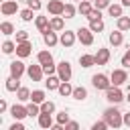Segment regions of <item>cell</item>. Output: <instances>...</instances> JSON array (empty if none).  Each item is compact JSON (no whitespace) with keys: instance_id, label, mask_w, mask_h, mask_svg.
Returning <instances> with one entry per match:
<instances>
[{"instance_id":"cell-1","label":"cell","mask_w":130,"mask_h":130,"mask_svg":"<svg viewBox=\"0 0 130 130\" xmlns=\"http://www.w3.org/2000/svg\"><path fill=\"white\" fill-rule=\"evenodd\" d=\"M104 120H106V124H108L110 128H120V126L124 124V114H122L116 106H110V108L104 110Z\"/></svg>"},{"instance_id":"cell-2","label":"cell","mask_w":130,"mask_h":130,"mask_svg":"<svg viewBox=\"0 0 130 130\" xmlns=\"http://www.w3.org/2000/svg\"><path fill=\"white\" fill-rule=\"evenodd\" d=\"M91 85H93L95 89L106 91V89H110V87H112V79H110L108 75H104V73H95V75L91 77Z\"/></svg>"},{"instance_id":"cell-3","label":"cell","mask_w":130,"mask_h":130,"mask_svg":"<svg viewBox=\"0 0 130 130\" xmlns=\"http://www.w3.org/2000/svg\"><path fill=\"white\" fill-rule=\"evenodd\" d=\"M106 100L112 104V106H118L122 100H126L124 98V93H122V89L120 87H116V85H112L110 89H106Z\"/></svg>"},{"instance_id":"cell-4","label":"cell","mask_w":130,"mask_h":130,"mask_svg":"<svg viewBox=\"0 0 130 130\" xmlns=\"http://www.w3.org/2000/svg\"><path fill=\"white\" fill-rule=\"evenodd\" d=\"M75 32H77V41L81 45H87V47L93 45V32L89 30V26H79Z\"/></svg>"},{"instance_id":"cell-5","label":"cell","mask_w":130,"mask_h":130,"mask_svg":"<svg viewBox=\"0 0 130 130\" xmlns=\"http://www.w3.org/2000/svg\"><path fill=\"white\" fill-rule=\"evenodd\" d=\"M57 75H59L61 81H71V75H73L71 63H69V61H61V63L57 65Z\"/></svg>"},{"instance_id":"cell-6","label":"cell","mask_w":130,"mask_h":130,"mask_svg":"<svg viewBox=\"0 0 130 130\" xmlns=\"http://www.w3.org/2000/svg\"><path fill=\"white\" fill-rule=\"evenodd\" d=\"M110 79H112V85L120 87V85H124L128 81V73H126V69H114L110 73Z\"/></svg>"},{"instance_id":"cell-7","label":"cell","mask_w":130,"mask_h":130,"mask_svg":"<svg viewBox=\"0 0 130 130\" xmlns=\"http://www.w3.org/2000/svg\"><path fill=\"white\" fill-rule=\"evenodd\" d=\"M0 12H2L4 16L16 14V12H18V0H4V2L0 4Z\"/></svg>"},{"instance_id":"cell-8","label":"cell","mask_w":130,"mask_h":130,"mask_svg":"<svg viewBox=\"0 0 130 130\" xmlns=\"http://www.w3.org/2000/svg\"><path fill=\"white\" fill-rule=\"evenodd\" d=\"M47 10H49V14H51V16H63L65 2H61V0H49Z\"/></svg>"},{"instance_id":"cell-9","label":"cell","mask_w":130,"mask_h":130,"mask_svg":"<svg viewBox=\"0 0 130 130\" xmlns=\"http://www.w3.org/2000/svg\"><path fill=\"white\" fill-rule=\"evenodd\" d=\"M75 41H77V32H73V30H63L61 37H59V43L67 49H71L75 45Z\"/></svg>"},{"instance_id":"cell-10","label":"cell","mask_w":130,"mask_h":130,"mask_svg":"<svg viewBox=\"0 0 130 130\" xmlns=\"http://www.w3.org/2000/svg\"><path fill=\"white\" fill-rule=\"evenodd\" d=\"M26 75L30 77V81H41L43 75H45L43 65H41V63H37V65H28V67H26Z\"/></svg>"},{"instance_id":"cell-11","label":"cell","mask_w":130,"mask_h":130,"mask_svg":"<svg viewBox=\"0 0 130 130\" xmlns=\"http://www.w3.org/2000/svg\"><path fill=\"white\" fill-rule=\"evenodd\" d=\"M10 116H12L14 120H24V118L28 116V110H26V106H22V104H14V106L10 108Z\"/></svg>"},{"instance_id":"cell-12","label":"cell","mask_w":130,"mask_h":130,"mask_svg":"<svg viewBox=\"0 0 130 130\" xmlns=\"http://www.w3.org/2000/svg\"><path fill=\"white\" fill-rule=\"evenodd\" d=\"M30 53H32V45H30V41H24V43H16V57L24 59V57H28Z\"/></svg>"},{"instance_id":"cell-13","label":"cell","mask_w":130,"mask_h":130,"mask_svg":"<svg viewBox=\"0 0 130 130\" xmlns=\"http://www.w3.org/2000/svg\"><path fill=\"white\" fill-rule=\"evenodd\" d=\"M24 71H26V67H24V63H22V61H12V63H10V77L20 79Z\"/></svg>"},{"instance_id":"cell-14","label":"cell","mask_w":130,"mask_h":130,"mask_svg":"<svg viewBox=\"0 0 130 130\" xmlns=\"http://www.w3.org/2000/svg\"><path fill=\"white\" fill-rule=\"evenodd\" d=\"M110 49H106V47H102V49H98V53H95V65H106L108 61H110Z\"/></svg>"},{"instance_id":"cell-15","label":"cell","mask_w":130,"mask_h":130,"mask_svg":"<svg viewBox=\"0 0 130 130\" xmlns=\"http://www.w3.org/2000/svg\"><path fill=\"white\" fill-rule=\"evenodd\" d=\"M35 24H37L39 32H47V30L51 28V20H49L47 16H35Z\"/></svg>"},{"instance_id":"cell-16","label":"cell","mask_w":130,"mask_h":130,"mask_svg":"<svg viewBox=\"0 0 130 130\" xmlns=\"http://www.w3.org/2000/svg\"><path fill=\"white\" fill-rule=\"evenodd\" d=\"M43 41H45V45L47 47H55L57 43H59V37H57V32L55 30H47V32H43Z\"/></svg>"},{"instance_id":"cell-17","label":"cell","mask_w":130,"mask_h":130,"mask_svg":"<svg viewBox=\"0 0 130 130\" xmlns=\"http://www.w3.org/2000/svg\"><path fill=\"white\" fill-rule=\"evenodd\" d=\"M108 39H110V45H112V47H120V45L124 43V35H122V30H118V28L112 30Z\"/></svg>"},{"instance_id":"cell-18","label":"cell","mask_w":130,"mask_h":130,"mask_svg":"<svg viewBox=\"0 0 130 130\" xmlns=\"http://www.w3.org/2000/svg\"><path fill=\"white\" fill-rule=\"evenodd\" d=\"M59 85H61V79H59V75H47L45 87H47L49 91H55V89H59Z\"/></svg>"},{"instance_id":"cell-19","label":"cell","mask_w":130,"mask_h":130,"mask_svg":"<svg viewBox=\"0 0 130 130\" xmlns=\"http://www.w3.org/2000/svg\"><path fill=\"white\" fill-rule=\"evenodd\" d=\"M93 10V2H89V0H81L79 2V6H77V12L81 14V16H85L87 18V14Z\"/></svg>"},{"instance_id":"cell-20","label":"cell","mask_w":130,"mask_h":130,"mask_svg":"<svg viewBox=\"0 0 130 130\" xmlns=\"http://www.w3.org/2000/svg\"><path fill=\"white\" fill-rule=\"evenodd\" d=\"M37 61L45 67V65H53V55L49 53V51H39L37 53Z\"/></svg>"},{"instance_id":"cell-21","label":"cell","mask_w":130,"mask_h":130,"mask_svg":"<svg viewBox=\"0 0 130 130\" xmlns=\"http://www.w3.org/2000/svg\"><path fill=\"white\" fill-rule=\"evenodd\" d=\"M39 126H41L43 130H51V126H53L51 114H43V112H41V116H39Z\"/></svg>"},{"instance_id":"cell-22","label":"cell","mask_w":130,"mask_h":130,"mask_svg":"<svg viewBox=\"0 0 130 130\" xmlns=\"http://www.w3.org/2000/svg\"><path fill=\"white\" fill-rule=\"evenodd\" d=\"M63 28H65V20H63V16H53V18H51V30L59 32V30H63Z\"/></svg>"},{"instance_id":"cell-23","label":"cell","mask_w":130,"mask_h":130,"mask_svg":"<svg viewBox=\"0 0 130 130\" xmlns=\"http://www.w3.org/2000/svg\"><path fill=\"white\" fill-rule=\"evenodd\" d=\"M73 100H77V102H83L85 98H87V89L83 87V85H77V87H73V95H71Z\"/></svg>"},{"instance_id":"cell-24","label":"cell","mask_w":130,"mask_h":130,"mask_svg":"<svg viewBox=\"0 0 130 130\" xmlns=\"http://www.w3.org/2000/svg\"><path fill=\"white\" fill-rule=\"evenodd\" d=\"M30 102H35V104H43V102H47V95H45V91L43 89H32V93H30Z\"/></svg>"},{"instance_id":"cell-25","label":"cell","mask_w":130,"mask_h":130,"mask_svg":"<svg viewBox=\"0 0 130 130\" xmlns=\"http://www.w3.org/2000/svg\"><path fill=\"white\" fill-rule=\"evenodd\" d=\"M116 28L118 30H130V16H120V18H116Z\"/></svg>"},{"instance_id":"cell-26","label":"cell","mask_w":130,"mask_h":130,"mask_svg":"<svg viewBox=\"0 0 130 130\" xmlns=\"http://www.w3.org/2000/svg\"><path fill=\"white\" fill-rule=\"evenodd\" d=\"M122 8H124L122 4H110V6H108V14H110L112 18H120V16H124V14H122Z\"/></svg>"},{"instance_id":"cell-27","label":"cell","mask_w":130,"mask_h":130,"mask_svg":"<svg viewBox=\"0 0 130 130\" xmlns=\"http://www.w3.org/2000/svg\"><path fill=\"white\" fill-rule=\"evenodd\" d=\"M79 65H81L83 69L95 65V55H81V57H79Z\"/></svg>"},{"instance_id":"cell-28","label":"cell","mask_w":130,"mask_h":130,"mask_svg":"<svg viewBox=\"0 0 130 130\" xmlns=\"http://www.w3.org/2000/svg\"><path fill=\"white\" fill-rule=\"evenodd\" d=\"M63 98H67V95H73V85L69 83V81H61V85H59V89H57Z\"/></svg>"},{"instance_id":"cell-29","label":"cell","mask_w":130,"mask_h":130,"mask_svg":"<svg viewBox=\"0 0 130 130\" xmlns=\"http://www.w3.org/2000/svg\"><path fill=\"white\" fill-rule=\"evenodd\" d=\"M0 32L6 35V37H8V35H14V24H12L10 20H4V22L0 24Z\"/></svg>"},{"instance_id":"cell-30","label":"cell","mask_w":130,"mask_h":130,"mask_svg":"<svg viewBox=\"0 0 130 130\" xmlns=\"http://www.w3.org/2000/svg\"><path fill=\"white\" fill-rule=\"evenodd\" d=\"M20 87H22V85H20L18 79H14V77H8V79H6V89H8V91H18Z\"/></svg>"},{"instance_id":"cell-31","label":"cell","mask_w":130,"mask_h":130,"mask_svg":"<svg viewBox=\"0 0 130 130\" xmlns=\"http://www.w3.org/2000/svg\"><path fill=\"white\" fill-rule=\"evenodd\" d=\"M30 93H32V91H30L28 87H20V89L16 91V98H18L20 102H28V100H30Z\"/></svg>"},{"instance_id":"cell-32","label":"cell","mask_w":130,"mask_h":130,"mask_svg":"<svg viewBox=\"0 0 130 130\" xmlns=\"http://www.w3.org/2000/svg\"><path fill=\"white\" fill-rule=\"evenodd\" d=\"M89 30L91 32H102L104 30V20H89Z\"/></svg>"},{"instance_id":"cell-33","label":"cell","mask_w":130,"mask_h":130,"mask_svg":"<svg viewBox=\"0 0 130 130\" xmlns=\"http://www.w3.org/2000/svg\"><path fill=\"white\" fill-rule=\"evenodd\" d=\"M26 110H28V116H30V118H32V116H41V106L35 104V102H30V104L26 106Z\"/></svg>"},{"instance_id":"cell-34","label":"cell","mask_w":130,"mask_h":130,"mask_svg":"<svg viewBox=\"0 0 130 130\" xmlns=\"http://www.w3.org/2000/svg\"><path fill=\"white\" fill-rule=\"evenodd\" d=\"M2 51H4L6 55L14 53V51H16V43H12V41H4V43H2Z\"/></svg>"},{"instance_id":"cell-35","label":"cell","mask_w":130,"mask_h":130,"mask_svg":"<svg viewBox=\"0 0 130 130\" xmlns=\"http://www.w3.org/2000/svg\"><path fill=\"white\" fill-rule=\"evenodd\" d=\"M41 112H43V114H53V112H55V104L49 102V100L43 102V104H41Z\"/></svg>"},{"instance_id":"cell-36","label":"cell","mask_w":130,"mask_h":130,"mask_svg":"<svg viewBox=\"0 0 130 130\" xmlns=\"http://www.w3.org/2000/svg\"><path fill=\"white\" fill-rule=\"evenodd\" d=\"M75 12H77V8H75L73 4H65V10H63V16H65V18H73Z\"/></svg>"},{"instance_id":"cell-37","label":"cell","mask_w":130,"mask_h":130,"mask_svg":"<svg viewBox=\"0 0 130 130\" xmlns=\"http://www.w3.org/2000/svg\"><path fill=\"white\" fill-rule=\"evenodd\" d=\"M32 12H35V10H30V8H24V10H20L18 14H20V18H22L24 22H30V20H32Z\"/></svg>"},{"instance_id":"cell-38","label":"cell","mask_w":130,"mask_h":130,"mask_svg":"<svg viewBox=\"0 0 130 130\" xmlns=\"http://www.w3.org/2000/svg\"><path fill=\"white\" fill-rule=\"evenodd\" d=\"M41 0H26V8H30V10H35V12H39L41 10Z\"/></svg>"},{"instance_id":"cell-39","label":"cell","mask_w":130,"mask_h":130,"mask_svg":"<svg viewBox=\"0 0 130 130\" xmlns=\"http://www.w3.org/2000/svg\"><path fill=\"white\" fill-rule=\"evenodd\" d=\"M67 122H69V114H67L65 110H63V112H59V114H57V124H63V126H65Z\"/></svg>"},{"instance_id":"cell-40","label":"cell","mask_w":130,"mask_h":130,"mask_svg":"<svg viewBox=\"0 0 130 130\" xmlns=\"http://www.w3.org/2000/svg\"><path fill=\"white\" fill-rule=\"evenodd\" d=\"M110 126L106 124V120H98V122H93L91 124V130H108Z\"/></svg>"},{"instance_id":"cell-41","label":"cell","mask_w":130,"mask_h":130,"mask_svg":"<svg viewBox=\"0 0 130 130\" xmlns=\"http://www.w3.org/2000/svg\"><path fill=\"white\" fill-rule=\"evenodd\" d=\"M102 18V10L100 8H93L89 14H87V20H100Z\"/></svg>"},{"instance_id":"cell-42","label":"cell","mask_w":130,"mask_h":130,"mask_svg":"<svg viewBox=\"0 0 130 130\" xmlns=\"http://www.w3.org/2000/svg\"><path fill=\"white\" fill-rule=\"evenodd\" d=\"M112 2L110 0H93V8H100V10H104V8H108Z\"/></svg>"},{"instance_id":"cell-43","label":"cell","mask_w":130,"mask_h":130,"mask_svg":"<svg viewBox=\"0 0 130 130\" xmlns=\"http://www.w3.org/2000/svg\"><path fill=\"white\" fill-rule=\"evenodd\" d=\"M24 41H28V32L26 30H18L16 32V43H24Z\"/></svg>"},{"instance_id":"cell-44","label":"cell","mask_w":130,"mask_h":130,"mask_svg":"<svg viewBox=\"0 0 130 130\" xmlns=\"http://www.w3.org/2000/svg\"><path fill=\"white\" fill-rule=\"evenodd\" d=\"M43 71H45V75H57V65H45Z\"/></svg>"},{"instance_id":"cell-45","label":"cell","mask_w":130,"mask_h":130,"mask_svg":"<svg viewBox=\"0 0 130 130\" xmlns=\"http://www.w3.org/2000/svg\"><path fill=\"white\" fill-rule=\"evenodd\" d=\"M8 130H26V128H24L22 120H14V124H10V128H8Z\"/></svg>"},{"instance_id":"cell-46","label":"cell","mask_w":130,"mask_h":130,"mask_svg":"<svg viewBox=\"0 0 130 130\" xmlns=\"http://www.w3.org/2000/svg\"><path fill=\"white\" fill-rule=\"evenodd\" d=\"M122 65H124V69H128V67H130V49L124 53V57H122Z\"/></svg>"},{"instance_id":"cell-47","label":"cell","mask_w":130,"mask_h":130,"mask_svg":"<svg viewBox=\"0 0 130 130\" xmlns=\"http://www.w3.org/2000/svg\"><path fill=\"white\" fill-rule=\"evenodd\" d=\"M65 130H79V124H77L75 120H69V122L65 124Z\"/></svg>"},{"instance_id":"cell-48","label":"cell","mask_w":130,"mask_h":130,"mask_svg":"<svg viewBox=\"0 0 130 130\" xmlns=\"http://www.w3.org/2000/svg\"><path fill=\"white\" fill-rule=\"evenodd\" d=\"M8 110V104H6V100H0V112H6Z\"/></svg>"},{"instance_id":"cell-49","label":"cell","mask_w":130,"mask_h":130,"mask_svg":"<svg viewBox=\"0 0 130 130\" xmlns=\"http://www.w3.org/2000/svg\"><path fill=\"white\" fill-rule=\"evenodd\" d=\"M124 126H128V128H130V112H128V114H124Z\"/></svg>"},{"instance_id":"cell-50","label":"cell","mask_w":130,"mask_h":130,"mask_svg":"<svg viewBox=\"0 0 130 130\" xmlns=\"http://www.w3.org/2000/svg\"><path fill=\"white\" fill-rule=\"evenodd\" d=\"M51 130H65V126H63V124H53Z\"/></svg>"},{"instance_id":"cell-51","label":"cell","mask_w":130,"mask_h":130,"mask_svg":"<svg viewBox=\"0 0 130 130\" xmlns=\"http://www.w3.org/2000/svg\"><path fill=\"white\" fill-rule=\"evenodd\" d=\"M120 4H122V6H130V0H122Z\"/></svg>"},{"instance_id":"cell-52","label":"cell","mask_w":130,"mask_h":130,"mask_svg":"<svg viewBox=\"0 0 130 130\" xmlns=\"http://www.w3.org/2000/svg\"><path fill=\"white\" fill-rule=\"evenodd\" d=\"M126 100H128V104H130V89H128V95H126Z\"/></svg>"},{"instance_id":"cell-53","label":"cell","mask_w":130,"mask_h":130,"mask_svg":"<svg viewBox=\"0 0 130 130\" xmlns=\"http://www.w3.org/2000/svg\"><path fill=\"white\" fill-rule=\"evenodd\" d=\"M89 2H93V0H89Z\"/></svg>"},{"instance_id":"cell-54","label":"cell","mask_w":130,"mask_h":130,"mask_svg":"<svg viewBox=\"0 0 130 130\" xmlns=\"http://www.w3.org/2000/svg\"><path fill=\"white\" fill-rule=\"evenodd\" d=\"M77 2H81V0H77Z\"/></svg>"}]
</instances>
